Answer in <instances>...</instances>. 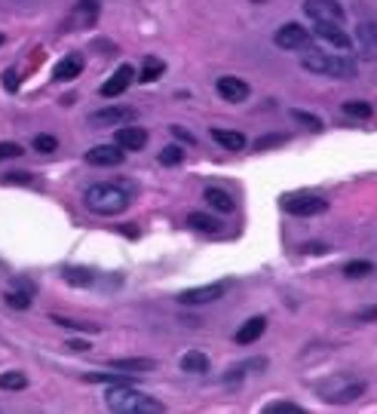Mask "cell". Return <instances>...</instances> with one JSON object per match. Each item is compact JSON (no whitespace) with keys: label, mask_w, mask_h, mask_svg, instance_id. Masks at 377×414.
<instances>
[{"label":"cell","mask_w":377,"mask_h":414,"mask_svg":"<svg viewBox=\"0 0 377 414\" xmlns=\"http://www.w3.org/2000/svg\"><path fill=\"white\" fill-rule=\"evenodd\" d=\"M212 138H215L224 150H242V148H246V135L233 133V129H218L215 126V129H212Z\"/></svg>","instance_id":"cell-18"},{"label":"cell","mask_w":377,"mask_h":414,"mask_svg":"<svg viewBox=\"0 0 377 414\" xmlns=\"http://www.w3.org/2000/svg\"><path fill=\"white\" fill-rule=\"evenodd\" d=\"M6 304L12 307V310H28L31 307V292L25 288V292H16V288H6Z\"/></svg>","instance_id":"cell-25"},{"label":"cell","mask_w":377,"mask_h":414,"mask_svg":"<svg viewBox=\"0 0 377 414\" xmlns=\"http://www.w3.org/2000/svg\"><path fill=\"white\" fill-rule=\"evenodd\" d=\"M3 181L6 184H31V175L28 172H10Z\"/></svg>","instance_id":"cell-38"},{"label":"cell","mask_w":377,"mask_h":414,"mask_svg":"<svg viewBox=\"0 0 377 414\" xmlns=\"http://www.w3.org/2000/svg\"><path fill=\"white\" fill-rule=\"evenodd\" d=\"M12 157H22V144L0 141V160H12Z\"/></svg>","instance_id":"cell-37"},{"label":"cell","mask_w":377,"mask_h":414,"mask_svg":"<svg viewBox=\"0 0 377 414\" xmlns=\"http://www.w3.org/2000/svg\"><path fill=\"white\" fill-rule=\"evenodd\" d=\"M108 365L117 371H150V368H157L154 359H111Z\"/></svg>","instance_id":"cell-22"},{"label":"cell","mask_w":377,"mask_h":414,"mask_svg":"<svg viewBox=\"0 0 377 414\" xmlns=\"http://www.w3.org/2000/svg\"><path fill=\"white\" fill-rule=\"evenodd\" d=\"M292 120L301 123V126H307V129H322V120H319V117L307 114V111H292Z\"/></svg>","instance_id":"cell-33"},{"label":"cell","mask_w":377,"mask_h":414,"mask_svg":"<svg viewBox=\"0 0 377 414\" xmlns=\"http://www.w3.org/2000/svg\"><path fill=\"white\" fill-rule=\"evenodd\" d=\"M304 252H310V255H322V252H328V246H325V242H307V246H304Z\"/></svg>","instance_id":"cell-40"},{"label":"cell","mask_w":377,"mask_h":414,"mask_svg":"<svg viewBox=\"0 0 377 414\" xmlns=\"http://www.w3.org/2000/svg\"><path fill=\"white\" fill-rule=\"evenodd\" d=\"M224 295V286L221 282H209V286H196V288H184L178 295L181 304H209V301H218Z\"/></svg>","instance_id":"cell-12"},{"label":"cell","mask_w":377,"mask_h":414,"mask_svg":"<svg viewBox=\"0 0 377 414\" xmlns=\"http://www.w3.org/2000/svg\"><path fill=\"white\" fill-rule=\"evenodd\" d=\"M365 393V384H350V387H343V390H337L332 393V396H325L328 402H337V405H343V402H353L356 396H362Z\"/></svg>","instance_id":"cell-24"},{"label":"cell","mask_w":377,"mask_h":414,"mask_svg":"<svg viewBox=\"0 0 377 414\" xmlns=\"http://www.w3.org/2000/svg\"><path fill=\"white\" fill-rule=\"evenodd\" d=\"M104 402H108V409L117 411V414H160V411H166V405H163L160 399L148 396V393H141V390H132L129 384H114V390H108Z\"/></svg>","instance_id":"cell-2"},{"label":"cell","mask_w":377,"mask_h":414,"mask_svg":"<svg viewBox=\"0 0 377 414\" xmlns=\"http://www.w3.org/2000/svg\"><path fill=\"white\" fill-rule=\"evenodd\" d=\"M273 43L279 46V49H288V52H307V49H313V34H310L304 25L286 22L282 28H276Z\"/></svg>","instance_id":"cell-4"},{"label":"cell","mask_w":377,"mask_h":414,"mask_svg":"<svg viewBox=\"0 0 377 414\" xmlns=\"http://www.w3.org/2000/svg\"><path fill=\"white\" fill-rule=\"evenodd\" d=\"M65 279H68L71 286H89L92 273L86 271V267H68V271H65Z\"/></svg>","instance_id":"cell-30"},{"label":"cell","mask_w":377,"mask_h":414,"mask_svg":"<svg viewBox=\"0 0 377 414\" xmlns=\"http://www.w3.org/2000/svg\"><path fill=\"white\" fill-rule=\"evenodd\" d=\"M181 160H184V150L178 148V144H166V148L160 150V163H163V166H178Z\"/></svg>","instance_id":"cell-29"},{"label":"cell","mask_w":377,"mask_h":414,"mask_svg":"<svg viewBox=\"0 0 377 414\" xmlns=\"http://www.w3.org/2000/svg\"><path fill=\"white\" fill-rule=\"evenodd\" d=\"M264 411H267V414H304V409H301V405H295V402H270Z\"/></svg>","instance_id":"cell-34"},{"label":"cell","mask_w":377,"mask_h":414,"mask_svg":"<svg viewBox=\"0 0 377 414\" xmlns=\"http://www.w3.org/2000/svg\"><path fill=\"white\" fill-rule=\"evenodd\" d=\"M372 271H374L372 261H350V264H343V276H350V279H362Z\"/></svg>","instance_id":"cell-27"},{"label":"cell","mask_w":377,"mask_h":414,"mask_svg":"<svg viewBox=\"0 0 377 414\" xmlns=\"http://www.w3.org/2000/svg\"><path fill=\"white\" fill-rule=\"evenodd\" d=\"M114 144H120L123 150H141L144 144H148V133H144L141 126H117L114 133Z\"/></svg>","instance_id":"cell-13"},{"label":"cell","mask_w":377,"mask_h":414,"mask_svg":"<svg viewBox=\"0 0 377 414\" xmlns=\"http://www.w3.org/2000/svg\"><path fill=\"white\" fill-rule=\"evenodd\" d=\"M95 19H98V0H80L71 22L80 25V28H89V25H95Z\"/></svg>","instance_id":"cell-17"},{"label":"cell","mask_w":377,"mask_h":414,"mask_svg":"<svg viewBox=\"0 0 377 414\" xmlns=\"http://www.w3.org/2000/svg\"><path fill=\"white\" fill-rule=\"evenodd\" d=\"M0 46H3V34H0Z\"/></svg>","instance_id":"cell-44"},{"label":"cell","mask_w":377,"mask_h":414,"mask_svg":"<svg viewBox=\"0 0 377 414\" xmlns=\"http://www.w3.org/2000/svg\"><path fill=\"white\" fill-rule=\"evenodd\" d=\"M301 65L310 71V74H319V77H337V80H353L356 74H359V68H356V62L350 56H328V52H304Z\"/></svg>","instance_id":"cell-3"},{"label":"cell","mask_w":377,"mask_h":414,"mask_svg":"<svg viewBox=\"0 0 377 414\" xmlns=\"http://www.w3.org/2000/svg\"><path fill=\"white\" fill-rule=\"evenodd\" d=\"M138 111L126 108V104H111V108H102L89 117L92 126H126V123H135Z\"/></svg>","instance_id":"cell-7"},{"label":"cell","mask_w":377,"mask_h":414,"mask_svg":"<svg viewBox=\"0 0 377 414\" xmlns=\"http://www.w3.org/2000/svg\"><path fill=\"white\" fill-rule=\"evenodd\" d=\"M34 150H41V154H52V150H58V138L56 135H34Z\"/></svg>","instance_id":"cell-31"},{"label":"cell","mask_w":377,"mask_h":414,"mask_svg":"<svg viewBox=\"0 0 377 414\" xmlns=\"http://www.w3.org/2000/svg\"><path fill=\"white\" fill-rule=\"evenodd\" d=\"M52 322H58V325H65V328H80V332H98V325H92V322H74L65 317H52Z\"/></svg>","instance_id":"cell-36"},{"label":"cell","mask_w":377,"mask_h":414,"mask_svg":"<svg viewBox=\"0 0 377 414\" xmlns=\"http://www.w3.org/2000/svg\"><path fill=\"white\" fill-rule=\"evenodd\" d=\"M3 87L6 89H19V77H16V71H6V74H3Z\"/></svg>","instance_id":"cell-39"},{"label":"cell","mask_w":377,"mask_h":414,"mask_svg":"<svg viewBox=\"0 0 377 414\" xmlns=\"http://www.w3.org/2000/svg\"><path fill=\"white\" fill-rule=\"evenodd\" d=\"M313 34L322 37L325 43H332L334 49H341L343 56L353 52V37L343 31V25H334V22H313Z\"/></svg>","instance_id":"cell-8"},{"label":"cell","mask_w":377,"mask_h":414,"mask_svg":"<svg viewBox=\"0 0 377 414\" xmlns=\"http://www.w3.org/2000/svg\"><path fill=\"white\" fill-rule=\"evenodd\" d=\"M359 319H377V307H372V310H362Z\"/></svg>","instance_id":"cell-43"},{"label":"cell","mask_w":377,"mask_h":414,"mask_svg":"<svg viewBox=\"0 0 377 414\" xmlns=\"http://www.w3.org/2000/svg\"><path fill=\"white\" fill-rule=\"evenodd\" d=\"M83 203H86V209L95 212V215H120V212L129 209L132 196H129V187H123V184L102 181V184L86 187Z\"/></svg>","instance_id":"cell-1"},{"label":"cell","mask_w":377,"mask_h":414,"mask_svg":"<svg viewBox=\"0 0 377 414\" xmlns=\"http://www.w3.org/2000/svg\"><path fill=\"white\" fill-rule=\"evenodd\" d=\"M80 74H83V56H80V52H71V56H65L62 62L56 65V71H52V77H56V80H62V83L74 80V77H80Z\"/></svg>","instance_id":"cell-14"},{"label":"cell","mask_w":377,"mask_h":414,"mask_svg":"<svg viewBox=\"0 0 377 414\" xmlns=\"http://www.w3.org/2000/svg\"><path fill=\"white\" fill-rule=\"evenodd\" d=\"M163 71H166V65H163L160 58L148 56V58H144V65H141V77H138V80H141V83H154V80H160V77H163Z\"/></svg>","instance_id":"cell-23"},{"label":"cell","mask_w":377,"mask_h":414,"mask_svg":"<svg viewBox=\"0 0 377 414\" xmlns=\"http://www.w3.org/2000/svg\"><path fill=\"white\" fill-rule=\"evenodd\" d=\"M282 209L297 215V218H313V215L325 212L328 200H322V196H316V194H295V196H286V200H282Z\"/></svg>","instance_id":"cell-5"},{"label":"cell","mask_w":377,"mask_h":414,"mask_svg":"<svg viewBox=\"0 0 377 414\" xmlns=\"http://www.w3.org/2000/svg\"><path fill=\"white\" fill-rule=\"evenodd\" d=\"M28 387V378L22 371H3L0 374V390H25Z\"/></svg>","instance_id":"cell-26"},{"label":"cell","mask_w":377,"mask_h":414,"mask_svg":"<svg viewBox=\"0 0 377 414\" xmlns=\"http://www.w3.org/2000/svg\"><path fill=\"white\" fill-rule=\"evenodd\" d=\"M126 150L120 144H95L92 150H86V163L89 166H120Z\"/></svg>","instance_id":"cell-9"},{"label":"cell","mask_w":377,"mask_h":414,"mask_svg":"<svg viewBox=\"0 0 377 414\" xmlns=\"http://www.w3.org/2000/svg\"><path fill=\"white\" fill-rule=\"evenodd\" d=\"M89 384H129V378L123 374H104V371H95V374H86Z\"/></svg>","instance_id":"cell-32"},{"label":"cell","mask_w":377,"mask_h":414,"mask_svg":"<svg viewBox=\"0 0 377 414\" xmlns=\"http://www.w3.org/2000/svg\"><path fill=\"white\" fill-rule=\"evenodd\" d=\"M132 77H135V71H132V65H120V68L114 71V74L108 77V80L102 83V98H117V95H123L126 89H129V83H132Z\"/></svg>","instance_id":"cell-10"},{"label":"cell","mask_w":377,"mask_h":414,"mask_svg":"<svg viewBox=\"0 0 377 414\" xmlns=\"http://www.w3.org/2000/svg\"><path fill=\"white\" fill-rule=\"evenodd\" d=\"M187 225L194 230H200V233H218V230H221V221H218L215 215H206V212H190Z\"/></svg>","instance_id":"cell-21"},{"label":"cell","mask_w":377,"mask_h":414,"mask_svg":"<svg viewBox=\"0 0 377 414\" xmlns=\"http://www.w3.org/2000/svg\"><path fill=\"white\" fill-rule=\"evenodd\" d=\"M71 350H89V344H86V341H71Z\"/></svg>","instance_id":"cell-42"},{"label":"cell","mask_w":377,"mask_h":414,"mask_svg":"<svg viewBox=\"0 0 377 414\" xmlns=\"http://www.w3.org/2000/svg\"><path fill=\"white\" fill-rule=\"evenodd\" d=\"M288 135H261L255 141V150H267V148H276V144H286Z\"/></svg>","instance_id":"cell-35"},{"label":"cell","mask_w":377,"mask_h":414,"mask_svg":"<svg viewBox=\"0 0 377 414\" xmlns=\"http://www.w3.org/2000/svg\"><path fill=\"white\" fill-rule=\"evenodd\" d=\"M343 114L347 117H359V120H368V117H372V104L368 102H343Z\"/></svg>","instance_id":"cell-28"},{"label":"cell","mask_w":377,"mask_h":414,"mask_svg":"<svg viewBox=\"0 0 377 414\" xmlns=\"http://www.w3.org/2000/svg\"><path fill=\"white\" fill-rule=\"evenodd\" d=\"M304 16L313 19V22H334V25H343L347 12L337 0H304Z\"/></svg>","instance_id":"cell-6"},{"label":"cell","mask_w":377,"mask_h":414,"mask_svg":"<svg viewBox=\"0 0 377 414\" xmlns=\"http://www.w3.org/2000/svg\"><path fill=\"white\" fill-rule=\"evenodd\" d=\"M356 37H359L362 49L368 52V56H377V22H359V28H356Z\"/></svg>","instance_id":"cell-19"},{"label":"cell","mask_w":377,"mask_h":414,"mask_svg":"<svg viewBox=\"0 0 377 414\" xmlns=\"http://www.w3.org/2000/svg\"><path fill=\"white\" fill-rule=\"evenodd\" d=\"M264 328H267V317H251L249 322H242V328L236 332V344L240 347L255 344V341L264 334Z\"/></svg>","instance_id":"cell-15"},{"label":"cell","mask_w":377,"mask_h":414,"mask_svg":"<svg viewBox=\"0 0 377 414\" xmlns=\"http://www.w3.org/2000/svg\"><path fill=\"white\" fill-rule=\"evenodd\" d=\"M203 196H206L209 206L218 209L221 215H233V212H236V200L227 194V190H221V187H206V194H203Z\"/></svg>","instance_id":"cell-16"},{"label":"cell","mask_w":377,"mask_h":414,"mask_svg":"<svg viewBox=\"0 0 377 414\" xmlns=\"http://www.w3.org/2000/svg\"><path fill=\"white\" fill-rule=\"evenodd\" d=\"M215 89H218V95L224 98V102H246L249 98V83L242 80V77H218V83H215Z\"/></svg>","instance_id":"cell-11"},{"label":"cell","mask_w":377,"mask_h":414,"mask_svg":"<svg viewBox=\"0 0 377 414\" xmlns=\"http://www.w3.org/2000/svg\"><path fill=\"white\" fill-rule=\"evenodd\" d=\"M181 371H187V374H206L209 371V356H206V353H200V350L184 353V356H181Z\"/></svg>","instance_id":"cell-20"},{"label":"cell","mask_w":377,"mask_h":414,"mask_svg":"<svg viewBox=\"0 0 377 414\" xmlns=\"http://www.w3.org/2000/svg\"><path fill=\"white\" fill-rule=\"evenodd\" d=\"M172 133H175L178 138H184V141H196V138H194V135H190V133H184V129H181V126H172Z\"/></svg>","instance_id":"cell-41"}]
</instances>
